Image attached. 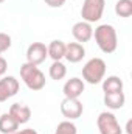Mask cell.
Here are the masks:
<instances>
[{
  "label": "cell",
  "mask_w": 132,
  "mask_h": 134,
  "mask_svg": "<svg viewBox=\"0 0 132 134\" xmlns=\"http://www.w3.org/2000/svg\"><path fill=\"white\" fill-rule=\"evenodd\" d=\"M103 91L104 94L110 92H121L123 91V80L117 75H110L103 80Z\"/></svg>",
  "instance_id": "cell-15"
},
{
  "label": "cell",
  "mask_w": 132,
  "mask_h": 134,
  "mask_svg": "<svg viewBox=\"0 0 132 134\" xmlns=\"http://www.w3.org/2000/svg\"><path fill=\"white\" fill-rule=\"evenodd\" d=\"M20 78L30 91H42L45 87V75L34 64L23 63L20 66Z\"/></svg>",
  "instance_id": "cell-2"
},
{
  "label": "cell",
  "mask_w": 132,
  "mask_h": 134,
  "mask_svg": "<svg viewBox=\"0 0 132 134\" xmlns=\"http://www.w3.org/2000/svg\"><path fill=\"white\" fill-rule=\"evenodd\" d=\"M115 14L120 17L132 16V0H118L115 3Z\"/></svg>",
  "instance_id": "cell-18"
},
{
  "label": "cell",
  "mask_w": 132,
  "mask_h": 134,
  "mask_svg": "<svg viewBox=\"0 0 132 134\" xmlns=\"http://www.w3.org/2000/svg\"><path fill=\"white\" fill-rule=\"evenodd\" d=\"M13 134H37V131L36 130H33V128H27V130H17L16 133H13Z\"/></svg>",
  "instance_id": "cell-23"
},
{
  "label": "cell",
  "mask_w": 132,
  "mask_h": 134,
  "mask_svg": "<svg viewBox=\"0 0 132 134\" xmlns=\"http://www.w3.org/2000/svg\"><path fill=\"white\" fill-rule=\"evenodd\" d=\"M55 134H78V130H76V125L71 120H64V122L58 123Z\"/></svg>",
  "instance_id": "cell-19"
},
{
  "label": "cell",
  "mask_w": 132,
  "mask_h": 134,
  "mask_svg": "<svg viewBox=\"0 0 132 134\" xmlns=\"http://www.w3.org/2000/svg\"><path fill=\"white\" fill-rule=\"evenodd\" d=\"M82 103L78 98H64L61 101V112L67 120H76L82 115Z\"/></svg>",
  "instance_id": "cell-6"
},
{
  "label": "cell",
  "mask_w": 132,
  "mask_h": 134,
  "mask_svg": "<svg viewBox=\"0 0 132 134\" xmlns=\"http://www.w3.org/2000/svg\"><path fill=\"white\" fill-rule=\"evenodd\" d=\"M126 133L132 134V120H128V123H126Z\"/></svg>",
  "instance_id": "cell-24"
},
{
  "label": "cell",
  "mask_w": 132,
  "mask_h": 134,
  "mask_svg": "<svg viewBox=\"0 0 132 134\" xmlns=\"http://www.w3.org/2000/svg\"><path fill=\"white\" fill-rule=\"evenodd\" d=\"M8 114H9L19 125H23V123L30 122V119H31V109H30V106L22 104V103H14V104H11Z\"/></svg>",
  "instance_id": "cell-11"
},
{
  "label": "cell",
  "mask_w": 132,
  "mask_h": 134,
  "mask_svg": "<svg viewBox=\"0 0 132 134\" xmlns=\"http://www.w3.org/2000/svg\"><path fill=\"white\" fill-rule=\"evenodd\" d=\"M47 56H48L47 45L42 42H33L27 48V63H30V64L39 66L47 59Z\"/></svg>",
  "instance_id": "cell-7"
},
{
  "label": "cell",
  "mask_w": 132,
  "mask_h": 134,
  "mask_svg": "<svg viewBox=\"0 0 132 134\" xmlns=\"http://www.w3.org/2000/svg\"><path fill=\"white\" fill-rule=\"evenodd\" d=\"M93 36H95V42L99 47V50L103 53H113L118 47V36H117V30L109 25V24H103L95 28L93 31Z\"/></svg>",
  "instance_id": "cell-1"
},
{
  "label": "cell",
  "mask_w": 132,
  "mask_h": 134,
  "mask_svg": "<svg viewBox=\"0 0 132 134\" xmlns=\"http://www.w3.org/2000/svg\"><path fill=\"white\" fill-rule=\"evenodd\" d=\"M97 126L99 134H123V128L120 126L117 117L112 112H101L97 119Z\"/></svg>",
  "instance_id": "cell-5"
},
{
  "label": "cell",
  "mask_w": 132,
  "mask_h": 134,
  "mask_svg": "<svg viewBox=\"0 0 132 134\" xmlns=\"http://www.w3.org/2000/svg\"><path fill=\"white\" fill-rule=\"evenodd\" d=\"M17 130H19V123L9 114L0 115V133L2 134H13Z\"/></svg>",
  "instance_id": "cell-16"
},
{
  "label": "cell",
  "mask_w": 132,
  "mask_h": 134,
  "mask_svg": "<svg viewBox=\"0 0 132 134\" xmlns=\"http://www.w3.org/2000/svg\"><path fill=\"white\" fill-rule=\"evenodd\" d=\"M6 69H8V63H6V59L2 56V53H0V76H3V75H5Z\"/></svg>",
  "instance_id": "cell-22"
},
{
  "label": "cell",
  "mask_w": 132,
  "mask_h": 134,
  "mask_svg": "<svg viewBox=\"0 0 132 134\" xmlns=\"http://www.w3.org/2000/svg\"><path fill=\"white\" fill-rule=\"evenodd\" d=\"M3 2H5V0H0V3H3Z\"/></svg>",
  "instance_id": "cell-25"
},
{
  "label": "cell",
  "mask_w": 132,
  "mask_h": 134,
  "mask_svg": "<svg viewBox=\"0 0 132 134\" xmlns=\"http://www.w3.org/2000/svg\"><path fill=\"white\" fill-rule=\"evenodd\" d=\"M71 34H73V37L76 39V42L84 44V42H89V41L93 37V28H92V25H90L89 22L81 20V22H76V24L73 25Z\"/></svg>",
  "instance_id": "cell-9"
},
{
  "label": "cell",
  "mask_w": 132,
  "mask_h": 134,
  "mask_svg": "<svg viewBox=\"0 0 132 134\" xmlns=\"http://www.w3.org/2000/svg\"><path fill=\"white\" fill-rule=\"evenodd\" d=\"M86 56V48L82 44L79 42H70V44H65V58L68 63L71 64H76L79 61H82V58Z\"/></svg>",
  "instance_id": "cell-12"
},
{
  "label": "cell",
  "mask_w": 132,
  "mask_h": 134,
  "mask_svg": "<svg viewBox=\"0 0 132 134\" xmlns=\"http://www.w3.org/2000/svg\"><path fill=\"white\" fill-rule=\"evenodd\" d=\"M124 101H126V95L124 92H110V94H104V104L115 111V109H121L124 106Z\"/></svg>",
  "instance_id": "cell-13"
},
{
  "label": "cell",
  "mask_w": 132,
  "mask_h": 134,
  "mask_svg": "<svg viewBox=\"0 0 132 134\" xmlns=\"http://www.w3.org/2000/svg\"><path fill=\"white\" fill-rule=\"evenodd\" d=\"M11 36L6 33H0V53H5L11 47Z\"/></svg>",
  "instance_id": "cell-20"
},
{
  "label": "cell",
  "mask_w": 132,
  "mask_h": 134,
  "mask_svg": "<svg viewBox=\"0 0 132 134\" xmlns=\"http://www.w3.org/2000/svg\"><path fill=\"white\" fill-rule=\"evenodd\" d=\"M84 81L81 78H70L67 80L64 87H62V92L65 95V98H79L84 92Z\"/></svg>",
  "instance_id": "cell-10"
},
{
  "label": "cell",
  "mask_w": 132,
  "mask_h": 134,
  "mask_svg": "<svg viewBox=\"0 0 132 134\" xmlns=\"http://www.w3.org/2000/svg\"><path fill=\"white\" fill-rule=\"evenodd\" d=\"M47 52H48V56L53 61H61L65 56V42H62L59 39H55L47 47Z\"/></svg>",
  "instance_id": "cell-14"
},
{
  "label": "cell",
  "mask_w": 132,
  "mask_h": 134,
  "mask_svg": "<svg viewBox=\"0 0 132 134\" xmlns=\"http://www.w3.org/2000/svg\"><path fill=\"white\" fill-rule=\"evenodd\" d=\"M48 6H51V8H61L64 3H65V0H44Z\"/></svg>",
  "instance_id": "cell-21"
},
{
  "label": "cell",
  "mask_w": 132,
  "mask_h": 134,
  "mask_svg": "<svg viewBox=\"0 0 132 134\" xmlns=\"http://www.w3.org/2000/svg\"><path fill=\"white\" fill-rule=\"evenodd\" d=\"M48 75H50L51 80H56V81L64 80L65 75H67L65 64H64L62 61H53V64H51L50 69H48Z\"/></svg>",
  "instance_id": "cell-17"
},
{
  "label": "cell",
  "mask_w": 132,
  "mask_h": 134,
  "mask_svg": "<svg viewBox=\"0 0 132 134\" xmlns=\"http://www.w3.org/2000/svg\"><path fill=\"white\" fill-rule=\"evenodd\" d=\"M106 75V63L101 58H92L82 67V78L89 84H98L104 80Z\"/></svg>",
  "instance_id": "cell-3"
},
{
  "label": "cell",
  "mask_w": 132,
  "mask_h": 134,
  "mask_svg": "<svg viewBox=\"0 0 132 134\" xmlns=\"http://www.w3.org/2000/svg\"><path fill=\"white\" fill-rule=\"evenodd\" d=\"M19 87H20V84H19V80L16 76H13V75L3 76L0 80V103L14 97L19 92Z\"/></svg>",
  "instance_id": "cell-8"
},
{
  "label": "cell",
  "mask_w": 132,
  "mask_h": 134,
  "mask_svg": "<svg viewBox=\"0 0 132 134\" xmlns=\"http://www.w3.org/2000/svg\"><path fill=\"white\" fill-rule=\"evenodd\" d=\"M106 6V0H84L82 8H81V17L84 22L93 24L98 22L103 17Z\"/></svg>",
  "instance_id": "cell-4"
}]
</instances>
